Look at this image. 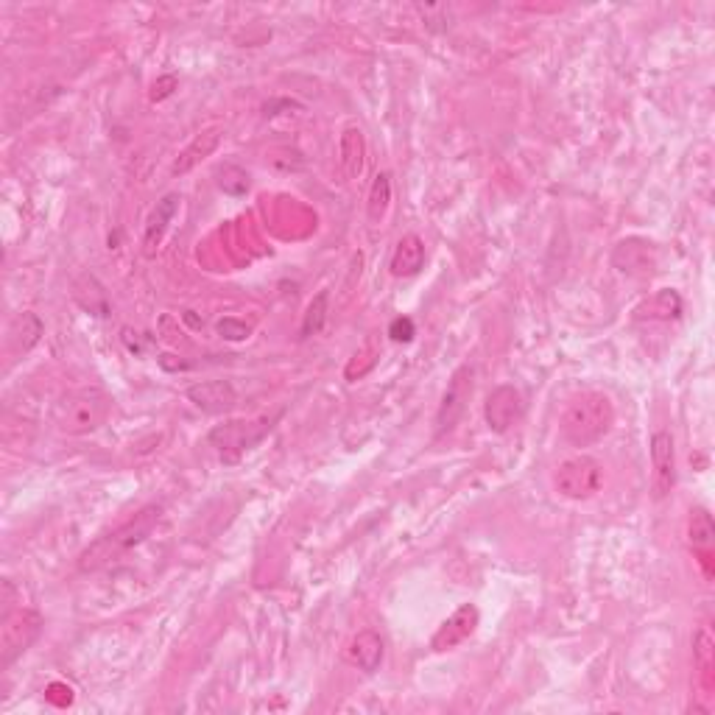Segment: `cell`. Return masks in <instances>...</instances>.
Listing matches in <instances>:
<instances>
[{"mask_svg":"<svg viewBox=\"0 0 715 715\" xmlns=\"http://www.w3.org/2000/svg\"><path fill=\"white\" fill-rule=\"evenodd\" d=\"M162 520V506L149 503L143 506L135 517H129L123 526H118L115 531L104 534L101 540H95L90 548H84L79 556V570L81 573H95L101 567L118 562L121 556H126L132 548H137L140 542L149 537L151 531L157 528V523Z\"/></svg>","mask_w":715,"mask_h":715,"instance_id":"6da1fadb","label":"cell"},{"mask_svg":"<svg viewBox=\"0 0 715 715\" xmlns=\"http://www.w3.org/2000/svg\"><path fill=\"white\" fill-rule=\"evenodd\" d=\"M615 422V408L607 394L584 392L567 403L559 419V431L573 447H590L601 442Z\"/></svg>","mask_w":715,"mask_h":715,"instance_id":"7a4b0ae2","label":"cell"},{"mask_svg":"<svg viewBox=\"0 0 715 715\" xmlns=\"http://www.w3.org/2000/svg\"><path fill=\"white\" fill-rule=\"evenodd\" d=\"M283 417V411L271 414V417H257V419H232L224 425H216L213 431L207 433V445L216 450L221 459L232 464L246 453L257 447L271 431H274V422Z\"/></svg>","mask_w":715,"mask_h":715,"instance_id":"3957f363","label":"cell"},{"mask_svg":"<svg viewBox=\"0 0 715 715\" xmlns=\"http://www.w3.org/2000/svg\"><path fill=\"white\" fill-rule=\"evenodd\" d=\"M109 414V397L101 389H79L62 397L56 405L54 419L59 431L65 433H90L95 431Z\"/></svg>","mask_w":715,"mask_h":715,"instance_id":"277c9868","label":"cell"},{"mask_svg":"<svg viewBox=\"0 0 715 715\" xmlns=\"http://www.w3.org/2000/svg\"><path fill=\"white\" fill-rule=\"evenodd\" d=\"M42 632V615L34 609H3V629H0V665L9 668L17 657H23L31 643Z\"/></svg>","mask_w":715,"mask_h":715,"instance_id":"5b68a950","label":"cell"},{"mask_svg":"<svg viewBox=\"0 0 715 715\" xmlns=\"http://www.w3.org/2000/svg\"><path fill=\"white\" fill-rule=\"evenodd\" d=\"M601 481H604V467L593 456H573L562 461L554 475L556 492L570 500L593 498L601 489Z\"/></svg>","mask_w":715,"mask_h":715,"instance_id":"8992f818","label":"cell"},{"mask_svg":"<svg viewBox=\"0 0 715 715\" xmlns=\"http://www.w3.org/2000/svg\"><path fill=\"white\" fill-rule=\"evenodd\" d=\"M475 392V369L470 364H461L450 380H447V389L442 394V403H439V411H436V436L442 433H450L459 419L464 417L467 411V403L473 400Z\"/></svg>","mask_w":715,"mask_h":715,"instance_id":"52a82bcc","label":"cell"},{"mask_svg":"<svg viewBox=\"0 0 715 715\" xmlns=\"http://www.w3.org/2000/svg\"><path fill=\"white\" fill-rule=\"evenodd\" d=\"M651 492L654 500L668 498L676 486V447L674 436L668 431H657L651 436Z\"/></svg>","mask_w":715,"mask_h":715,"instance_id":"ba28073f","label":"cell"},{"mask_svg":"<svg viewBox=\"0 0 715 715\" xmlns=\"http://www.w3.org/2000/svg\"><path fill=\"white\" fill-rule=\"evenodd\" d=\"M484 419L492 433L512 431L514 425L523 419V394L509 383L498 386L495 392L486 397Z\"/></svg>","mask_w":715,"mask_h":715,"instance_id":"9c48e42d","label":"cell"},{"mask_svg":"<svg viewBox=\"0 0 715 715\" xmlns=\"http://www.w3.org/2000/svg\"><path fill=\"white\" fill-rule=\"evenodd\" d=\"M478 621H481L478 607H475V604H464V607L456 609V612L436 629V635L431 637V648L433 651H439V654L459 648L464 640L473 637V632L478 629Z\"/></svg>","mask_w":715,"mask_h":715,"instance_id":"30bf717a","label":"cell"},{"mask_svg":"<svg viewBox=\"0 0 715 715\" xmlns=\"http://www.w3.org/2000/svg\"><path fill=\"white\" fill-rule=\"evenodd\" d=\"M612 263H615V269L621 271V274L646 280V277H651L654 269H657V252H654V246L643 241V238H626V241L615 246Z\"/></svg>","mask_w":715,"mask_h":715,"instance_id":"8fae6325","label":"cell"},{"mask_svg":"<svg viewBox=\"0 0 715 715\" xmlns=\"http://www.w3.org/2000/svg\"><path fill=\"white\" fill-rule=\"evenodd\" d=\"M188 400L204 414H227L238 403V392L230 380H204L190 386Z\"/></svg>","mask_w":715,"mask_h":715,"instance_id":"7c38bea8","label":"cell"},{"mask_svg":"<svg viewBox=\"0 0 715 715\" xmlns=\"http://www.w3.org/2000/svg\"><path fill=\"white\" fill-rule=\"evenodd\" d=\"M383 651H386L383 637L378 632H372V629H364V632H358V635L352 637V643L347 646V660L355 668H361L364 674H375L380 668V662H383Z\"/></svg>","mask_w":715,"mask_h":715,"instance_id":"4fadbf2b","label":"cell"},{"mask_svg":"<svg viewBox=\"0 0 715 715\" xmlns=\"http://www.w3.org/2000/svg\"><path fill=\"white\" fill-rule=\"evenodd\" d=\"M179 202H182L179 193H168V196H162L157 207L151 210L149 224H146V235H143V246H146V255L149 257L157 255L162 238H165V232H168V224L174 221L176 210H179Z\"/></svg>","mask_w":715,"mask_h":715,"instance_id":"5bb4252c","label":"cell"},{"mask_svg":"<svg viewBox=\"0 0 715 715\" xmlns=\"http://www.w3.org/2000/svg\"><path fill=\"white\" fill-rule=\"evenodd\" d=\"M422 266H425V241L414 232L403 235L397 249H394L392 263H389L392 274L394 277H417Z\"/></svg>","mask_w":715,"mask_h":715,"instance_id":"9a60e30c","label":"cell"},{"mask_svg":"<svg viewBox=\"0 0 715 715\" xmlns=\"http://www.w3.org/2000/svg\"><path fill=\"white\" fill-rule=\"evenodd\" d=\"M221 137H224V129H221V126H213V129H207V132H202V135L193 137V143H190L188 149L176 157L171 174L182 176V174H188V171H193V168H196V165H199L204 157H210V154L218 149Z\"/></svg>","mask_w":715,"mask_h":715,"instance_id":"2e32d148","label":"cell"},{"mask_svg":"<svg viewBox=\"0 0 715 715\" xmlns=\"http://www.w3.org/2000/svg\"><path fill=\"white\" fill-rule=\"evenodd\" d=\"M364 132L358 126H347L341 132V143H338V162H341V174L344 179H358L364 171Z\"/></svg>","mask_w":715,"mask_h":715,"instance_id":"e0dca14e","label":"cell"},{"mask_svg":"<svg viewBox=\"0 0 715 715\" xmlns=\"http://www.w3.org/2000/svg\"><path fill=\"white\" fill-rule=\"evenodd\" d=\"M637 319H657V322H671V319H676L679 313H682V297L676 294L674 288H662L660 294H654V297L648 299V302H643L640 308H637Z\"/></svg>","mask_w":715,"mask_h":715,"instance_id":"ac0fdd59","label":"cell"},{"mask_svg":"<svg viewBox=\"0 0 715 715\" xmlns=\"http://www.w3.org/2000/svg\"><path fill=\"white\" fill-rule=\"evenodd\" d=\"M688 537L693 551L702 556V562H710V548H713V517L707 514V509H693L690 512V526H688Z\"/></svg>","mask_w":715,"mask_h":715,"instance_id":"d6986e66","label":"cell"},{"mask_svg":"<svg viewBox=\"0 0 715 715\" xmlns=\"http://www.w3.org/2000/svg\"><path fill=\"white\" fill-rule=\"evenodd\" d=\"M389 202H392V176L378 174L372 188H369V199H366V218L372 224H380L386 218Z\"/></svg>","mask_w":715,"mask_h":715,"instance_id":"ffe728a7","label":"cell"},{"mask_svg":"<svg viewBox=\"0 0 715 715\" xmlns=\"http://www.w3.org/2000/svg\"><path fill=\"white\" fill-rule=\"evenodd\" d=\"M713 654H715V643L710 629L702 626L696 637H693V657H696V668L702 674V682L710 688L713 685Z\"/></svg>","mask_w":715,"mask_h":715,"instance_id":"44dd1931","label":"cell"},{"mask_svg":"<svg viewBox=\"0 0 715 715\" xmlns=\"http://www.w3.org/2000/svg\"><path fill=\"white\" fill-rule=\"evenodd\" d=\"M327 299H330L327 291H319L313 297L308 311H305V319H302V327H299V338H313L316 333H322L324 322H327Z\"/></svg>","mask_w":715,"mask_h":715,"instance_id":"7402d4cb","label":"cell"},{"mask_svg":"<svg viewBox=\"0 0 715 715\" xmlns=\"http://www.w3.org/2000/svg\"><path fill=\"white\" fill-rule=\"evenodd\" d=\"M218 185H221L224 193L241 196V193L249 190V174H246L243 168H238V165H224V168L218 171Z\"/></svg>","mask_w":715,"mask_h":715,"instance_id":"603a6c76","label":"cell"},{"mask_svg":"<svg viewBox=\"0 0 715 715\" xmlns=\"http://www.w3.org/2000/svg\"><path fill=\"white\" fill-rule=\"evenodd\" d=\"M17 324L23 327V330H20V350L28 352L37 341H40L42 333H45V324H42V319L37 316V313H23V316L17 319Z\"/></svg>","mask_w":715,"mask_h":715,"instance_id":"cb8c5ba5","label":"cell"},{"mask_svg":"<svg viewBox=\"0 0 715 715\" xmlns=\"http://www.w3.org/2000/svg\"><path fill=\"white\" fill-rule=\"evenodd\" d=\"M389 336H392V341H397V344H408V341H414V336H417V324H414V319H408V316H397V319L389 324Z\"/></svg>","mask_w":715,"mask_h":715,"instance_id":"d4e9b609","label":"cell"},{"mask_svg":"<svg viewBox=\"0 0 715 715\" xmlns=\"http://www.w3.org/2000/svg\"><path fill=\"white\" fill-rule=\"evenodd\" d=\"M216 330L221 333V338H230V341H243V338H249V333H252L249 324L238 322V319H232V316L221 319V322L216 324Z\"/></svg>","mask_w":715,"mask_h":715,"instance_id":"484cf974","label":"cell"},{"mask_svg":"<svg viewBox=\"0 0 715 715\" xmlns=\"http://www.w3.org/2000/svg\"><path fill=\"white\" fill-rule=\"evenodd\" d=\"M174 87H176L174 76H162V79L154 84V93H151V98H154V101H162V98H168V95L174 93Z\"/></svg>","mask_w":715,"mask_h":715,"instance_id":"4316f807","label":"cell"}]
</instances>
